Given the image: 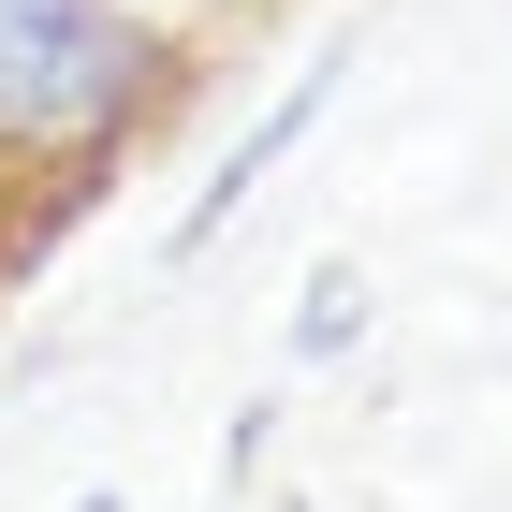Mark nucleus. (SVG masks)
Returning a JSON list of instances; mask_svg holds the SVG:
<instances>
[{"instance_id":"nucleus-2","label":"nucleus","mask_w":512,"mask_h":512,"mask_svg":"<svg viewBox=\"0 0 512 512\" xmlns=\"http://www.w3.org/2000/svg\"><path fill=\"white\" fill-rule=\"evenodd\" d=\"M322 88H337V59H308V88H293V103H278V118L249 132V147L220 161V176H205V205H191V235H220V220H235V205H249V191H264V176H278V147H293V132L322 118Z\"/></svg>"},{"instance_id":"nucleus-1","label":"nucleus","mask_w":512,"mask_h":512,"mask_svg":"<svg viewBox=\"0 0 512 512\" xmlns=\"http://www.w3.org/2000/svg\"><path fill=\"white\" fill-rule=\"evenodd\" d=\"M147 103V30L118 0H0V132L15 147H88Z\"/></svg>"}]
</instances>
